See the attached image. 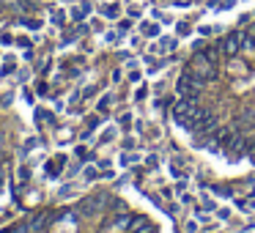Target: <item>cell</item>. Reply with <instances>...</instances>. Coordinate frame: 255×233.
I'll use <instances>...</instances> for the list:
<instances>
[{
    "label": "cell",
    "instance_id": "obj_1",
    "mask_svg": "<svg viewBox=\"0 0 255 233\" xmlns=\"http://www.w3.org/2000/svg\"><path fill=\"white\" fill-rule=\"evenodd\" d=\"M200 91H203V80H200L198 74L192 72V69H187V72L178 77V94H181V96H189V99H198Z\"/></svg>",
    "mask_w": 255,
    "mask_h": 233
},
{
    "label": "cell",
    "instance_id": "obj_2",
    "mask_svg": "<svg viewBox=\"0 0 255 233\" xmlns=\"http://www.w3.org/2000/svg\"><path fill=\"white\" fill-rule=\"evenodd\" d=\"M242 44H244V33L233 30V33H228L225 39L220 41V50H222V55H225V58H233L239 50H242Z\"/></svg>",
    "mask_w": 255,
    "mask_h": 233
},
{
    "label": "cell",
    "instance_id": "obj_3",
    "mask_svg": "<svg viewBox=\"0 0 255 233\" xmlns=\"http://www.w3.org/2000/svg\"><path fill=\"white\" fill-rule=\"evenodd\" d=\"M189 69H192V72L198 74L200 80H214V77H217V66L209 61V58H203V55H198V58H195V61H192V66H189Z\"/></svg>",
    "mask_w": 255,
    "mask_h": 233
},
{
    "label": "cell",
    "instance_id": "obj_4",
    "mask_svg": "<svg viewBox=\"0 0 255 233\" xmlns=\"http://www.w3.org/2000/svg\"><path fill=\"white\" fill-rule=\"evenodd\" d=\"M105 200H107V198H105V195H102V198H91V200H85V203H83V206H80V211H83V214H85V217H94V214H96V211H99V209H102V206H105Z\"/></svg>",
    "mask_w": 255,
    "mask_h": 233
},
{
    "label": "cell",
    "instance_id": "obj_5",
    "mask_svg": "<svg viewBox=\"0 0 255 233\" xmlns=\"http://www.w3.org/2000/svg\"><path fill=\"white\" fill-rule=\"evenodd\" d=\"M52 25H58V28H61V25H66V11H61V8H58V11H52Z\"/></svg>",
    "mask_w": 255,
    "mask_h": 233
},
{
    "label": "cell",
    "instance_id": "obj_6",
    "mask_svg": "<svg viewBox=\"0 0 255 233\" xmlns=\"http://www.w3.org/2000/svg\"><path fill=\"white\" fill-rule=\"evenodd\" d=\"M17 6L25 8V11H33V8L39 6V0H17Z\"/></svg>",
    "mask_w": 255,
    "mask_h": 233
},
{
    "label": "cell",
    "instance_id": "obj_7",
    "mask_svg": "<svg viewBox=\"0 0 255 233\" xmlns=\"http://www.w3.org/2000/svg\"><path fill=\"white\" fill-rule=\"evenodd\" d=\"M159 50H162V52L176 50V39H162V41H159Z\"/></svg>",
    "mask_w": 255,
    "mask_h": 233
},
{
    "label": "cell",
    "instance_id": "obj_8",
    "mask_svg": "<svg viewBox=\"0 0 255 233\" xmlns=\"http://www.w3.org/2000/svg\"><path fill=\"white\" fill-rule=\"evenodd\" d=\"M69 14H72V19H74V22H83V19H85V11H83V6H80V8H72Z\"/></svg>",
    "mask_w": 255,
    "mask_h": 233
},
{
    "label": "cell",
    "instance_id": "obj_9",
    "mask_svg": "<svg viewBox=\"0 0 255 233\" xmlns=\"http://www.w3.org/2000/svg\"><path fill=\"white\" fill-rule=\"evenodd\" d=\"M22 25H25V28H30V30H39L41 28L39 19H22Z\"/></svg>",
    "mask_w": 255,
    "mask_h": 233
},
{
    "label": "cell",
    "instance_id": "obj_10",
    "mask_svg": "<svg viewBox=\"0 0 255 233\" xmlns=\"http://www.w3.org/2000/svg\"><path fill=\"white\" fill-rule=\"evenodd\" d=\"M143 33L145 36H156V33H159V28H156V25H143Z\"/></svg>",
    "mask_w": 255,
    "mask_h": 233
},
{
    "label": "cell",
    "instance_id": "obj_11",
    "mask_svg": "<svg viewBox=\"0 0 255 233\" xmlns=\"http://www.w3.org/2000/svg\"><path fill=\"white\" fill-rule=\"evenodd\" d=\"M102 11H105V17H118V6H105Z\"/></svg>",
    "mask_w": 255,
    "mask_h": 233
},
{
    "label": "cell",
    "instance_id": "obj_12",
    "mask_svg": "<svg viewBox=\"0 0 255 233\" xmlns=\"http://www.w3.org/2000/svg\"><path fill=\"white\" fill-rule=\"evenodd\" d=\"M0 44H6V47L14 44V36H11V33H3V36H0Z\"/></svg>",
    "mask_w": 255,
    "mask_h": 233
},
{
    "label": "cell",
    "instance_id": "obj_13",
    "mask_svg": "<svg viewBox=\"0 0 255 233\" xmlns=\"http://www.w3.org/2000/svg\"><path fill=\"white\" fill-rule=\"evenodd\" d=\"M11 99H14V96H11V94H6L3 99H0V107H8V105H11Z\"/></svg>",
    "mask_w": 255,
    "mask_h": 233
},
{
    "label": "cell",
    "instance_id": "obj_14",
    "mask_svg": "<svg viewBox=\"0 0 255 233\" xmlns=\"http://www.w3.org/2000/svg\"><path fill=\"white\" fill-rule=\"evenodd\" d=\"M19 178H22V181H28V178H30V170H28V167H19Z\"/></svg>",
    "mask_w": 255,
    "mask_h": 233
},
{
    "label": "cell",
    "instance_id": "obj_15",
    "mask_svg": "<svg viewBox=\"0 0 255 233\" xmlns=\"http://www.w3.org/2000/svg\"><path fill=\"white\" fill-rule=\"evenodd\" d=\"M118 36H121V33H107V36H105V39H107V41H110V44H118Z\"/></svg>",
    "mask_w": 255,
    "mask_h": 233
},
{
    "label": "cell",
    "instance_id": "obj_16",
    "mask_svg": "<svg viewBox=\"0 0 255 233\" xmlns=\"http://www.w3.org/2000/svg\"><path fill=\"white\" fill-rule=\"evenodd\" d=\"M30 44H33V41H30V39H25V36L19 39V47H25V50H30Z\"/></svg>",
    "mask_w": 255,
    "mask_h": 233
},
{
    "label": "cell",
    "instance_id": "obj_17",
    "mask_svg": "<svg viewBox=\"0 0 255 233\" xmlns=\"http://www.w3.org/2000/svg\"><path fill=\"white\" fill-rule=\"evenodd\" d=\"M47 173H50V176H58V165H55V162H52V165H47Z\"/></svg>",
    "mask_w": 255,
    "mask_h": 233
},
{
    "label": "cell",
    "instance_id": "obj_18",
    "mask_svg": "<svg viewBox=\"0 0 255 233\" xmlns=\"http://www.w3.org/2000/svg\"><path fill=\"white\" fill-rule=\"evenodd\" d=\"M0 151H3V134H0Z\"/></svg>",
    "mask_w": 255,
    "mask_h": 233
},
{
    "label": "cell",
    "instance_id": "obj_19",
    "mask_svg": "<svg viewBox=\"0 0 255 233\" xmlns=\"http://www.w3.org/2000/svg\"><path fill=\"white\" fill-rule=\"evenodd\" d=\"M0 187H3V170H0Z\"/></svg>",
    "mask_w": 255,
    "mask_h": 233
}]
</instances>
